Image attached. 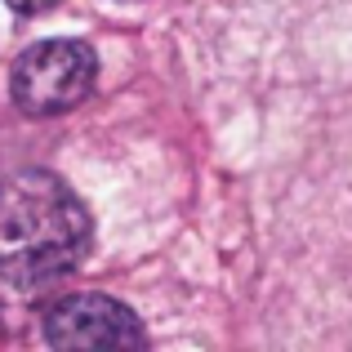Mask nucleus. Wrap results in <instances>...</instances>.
<instances>
[{
	"label": "nucleus",
	"mask_w": 352,
	"mask_h": 352,
	"mask_svg": "<svg viewBox=\"0 0 352 352\" xmlns=\"http://www.w3.org/2000/svg\"><path fill=\"white\" fill-rule=\"evenodd\" d=\"M89 210L50 170H23L0 183V290L36 299L89 254Z\"/></svg>",
	"instance_id": "f257e3e1"
},
{
	"label": "nucleus",
	"mask_w": 352,
	"mask_h": 352,
	"mask_svg": "<svg viewBox=\"0 0 352 352\" xmlns=\"http://www.w3.org/2000/svg\"><path fill=\"white\" fill-rule=\"evenodd\" d=\"M9 9H14V14H41V9H50L54 0H5Z\"/></svg>",
	"instance_id": "20e7f679"
},
{
	"label": "nucleus",
	"mask_w": 352,
	"mask_h": 352,
	"mask_svg": "<svg viewBox=\"0 0 352 352\" xmlns=\"http://www.w3.org/2000/svg\"><path fill=\"white\" fill-rule=\"evenodd\" d=\"M98 76V58L85 41H41L18 54L9 72V98L23 116H63L85 103Z\"/></svg>",
	"instance_id": "f03ea898"
},
{
	"label": "nucleus",
	"mask_w": 352,
	"mask_h": 352,
	"mask_svg": "<svg viewBox=\"0 0 352 352\" xmlns=\"http://www.w3.org/2000/svg\"><path fill=\"white\" fill-rule=\"evenodd\" d=\"M45 344L63 352H98V348H143L147 330L112 294H63L41 317Z\"/></svg>",
	"instance_id": "7ed1b4c3"
}]
</instances>
